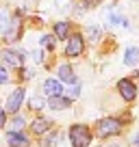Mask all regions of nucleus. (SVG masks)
I'll use <instances>...</instances> for the list:
<instances>
[{
  "instance_id": "f257e3e1",
  "label": "nucleus",
  "mask_w": 139,
  "mask_h": 147,
  "mask_svg": "<svg viewBox=\"0 0 139 147\" xmlns=\"http://www.w3.org/2000/svg\"><path fill=\"white\" fill-rule=\"evenodd\" d=\"M70 143L72 147H87L91 143V130L83 123H76L70 128Z\"/></svg>"
},
{
  "instance_id": "f03ea898",
  "label": "nucleus",
  "mask_w": 139,
  "mask_h": 147,
  "mask_svg": "<svg viewBox=\"0 0 139 147\" xmlns=\"http://www.w3.org/2000/svg\"><path fill=\"white\" fill-rule=\"evenodd\" d=\"M122 132V121L115 117H104V119L98 123V136L107 138V136H117Z\"/></svg>"
},
{
  "instance_id": "7ed1b4c3",
  "label": "nucleus",
  "mask_w": 139,
  "mask_h": 147,
  "mask_svg": "<svg viewBox=\"0 0 139 147\" xmlns=\"http://www.w3.org/2000/svg\"><path fill=\"white\" fill-rule=\"evenodd\" d=\"M67 46H65V54L67 56H80L83 54V50H85V39H83V35H78V32H74V35H70L67 39Z\"/></svg>"
},
{
  "instance_id": "20e7f679",
  "label": "nucleus",
  "mask_w": 139,
  "mask_h": 147,
  "mask_svg": "<svg viewBox=\"0 0 139 147\" xmlns=\"http://www.w3.org/2000/svg\"><path fill=\"white\" fill-rule=\"evenodd\" d=\"M24 95H26V89L24 87H18V89H13L11 91V95L7 97V106H5V113H18V108L22 106V102H24Z\"/></svg>"
},
{
  "instance_id": "39448f33",
  "label": "nucleus",
  "mask_w": 139,
  "mask_h": 147,
  "mask_svg": "<svg viewBox=\"0 0 139 147\" xmlns=\"http://www.w3.org/2000/svg\"><path fill=\"white\" fill-rule=\"evenodd\" d=\"M0 56H2V61H5L9 67L22 69V65H24V56H22V52H18V50H2V52H0Z\"/></svg>"
},
{
  "instance_id": "423d86ee",
  "label": "nucleus",
  "mask_w": 139,
  "mask_h": 147,
  "mask_svg": "<svg viewBox=\"0 0 139 147\" xmlns=\"http://www.w3.org/2000/svg\"><path fill=\"white\" fill-rule=\"evenodd\" d=\"M117 91L122 93V97H124L126 102H133L135 97H137V87H135L133 80H128V78H122L120 82H117Z\"/></svg>"
},
{
  "instance_id": "0eeeda50",
  "label": "nucleus",
  "mask_w": 139,
  "mask_h": 147,
  "mask_svg": "<svg viewBox=\"0 0 139 147\" xmlns=\"http://www.w3.org/2000/svg\"><path fill=\"white\" fill-rule=\"evenodd\" d=\"M7 143H9V147H31L28 136L22 132H9L7 134Z\"/></svg>"
},
{
  "instance_id": "6e6552de",
  "label": "nucleus",
  "mask_w": 139,
  "mask_h": 147,
  "mask_svg": "<svg viewBox=\"0 0 139 147\" xmlns=\"http://www.w3.org/2000/svg\"><path fill=\"white\" fill-rule=\"evenodd\" d=\"M44 93H46L48 97L61 95V93H63V89H61V82H59V80H55V78H48L46 82H44Z\"/></svg>"
},
{
  "instance_id": "1a4fd4ad",
  "label": "nucleus",
  "mask_w": 139,
  "mask_h": 147,
  "mask_svg": "<svg viewBox=\"0 0 139 147\" xmlns=\"http://www.w3.org/2000/svg\"><path fill=\"white\" fill-rule=\"evenodd\" d=\"M50 121L46 119V117H35V119H33V123H31V130L35 134H44V132H48V130H50Z\"/></svg>"
},
{
  "instance_id": "9d476101",
  "label": "nucleus",
  "mask_w": 139,
  "mask_h": 147,
  "mask_svg": "<svg viewBox=\"0 0 139 147\" xmlns=\"http://www.w3.org/2000/svg\"><path fill=\"white\" fill-rule=\"evenodd\" d=\"M70 104H72V100H67V97H63V95H52L50 100H48V106L55 108V110H65V108H70Z\"/></svg>"
},
{
  "instance_id": "9b49d317",
  "label": "nucleus",
  "mask_w": 139,
  "mask_h": 147,
  "mask_svg": "<svg viewBox=\"0 0 139 147\" xmlns=\"http://www.w3.org/2000/svg\"><path fill=\"white\" fill-rule=\"evenodd\" d=\"M137 63H139V48L128 46L124 52V65H137Z\"/></svg>"
},
{
  "instance_id": "f8f14e48",
  "label": "nucleus",
  "mask_w": 139,
  "mask_h": 147,
  "mask_svg": "<svg viewBox=\"0 0 139 147\" xmlns=\"http://www.w3.org/2000/svg\"><path fill=\"white\" fill-rule=\"evenodd\" d=\"M70 37V22H57L55 24V39L65 41Z\"/></svg>"
},
{
  "instance_id": "ddd939ff",
  "label": "nucleus",
  "mask_w": 139,
  "mask_h": 147,
  "mask_svg": "<svg viewBox=\"0 0 139 147\" xmlns=\"http://www.w3.org/2000/svg\"><path fill=\"white\" fill-rule=\"evenodd\" d=\"M59 80H63V82H76L74 69L70 67L67 63H65V65H61V67H59Z\"/></svg>"
},
{
  "instance_id": "4468645a",
  "label": "nucleus",
  "mask_w": 139,
  "mask_h": 147,
  "mask_svg": "<svg viewBox=\"0 0 139 147\" xmlns=\"http://www.w3.org/2000/svg\"><path fill=\"white\" fill-rule=\"evenodd\" d=\"M9 26H11V18H9V13H7L5 9H0V35H7Z\"/></svg>"
},
{
  "instance_id": "2eb2a0df",
  "label": "nucleus",
  "mask_w": 139,
  "mask_h": 147,
  "mask_svg": "<svg viewBox=\"0 0 139 147\" xmlns=\"http://www.w3.org/2000/svg\"><path fill=\"white\" fill-rule=\"evenodd\" d=\"M78 95H80V82L76 80V82H72V89H67L65 97H67V100H76Z\"/></svg>"
},
{
  "instance_id": "dca6fc26",
  "label": "nucleus",
  "mask_w": 139,
  "mask_h": 147,
  "mask_svg": "<svg viewBox=\"0 0 139 147\" xmlns=\"http://www.w3.org/2000/svg\"><path fill=\"white\" fill-rule=\"evenodd\" d=\"M22 128H24V119L15 115L13 119H11V123H9V130L11 132H22Z\"/></svg>"
},
{
  "instance_id": "f3484780",
  "label": "nucleus",
  "mask_w": 139,
  "mask_h": 147,
  "mask_svg": "<svg viewBox=\"0 0 139 147\" xmlns=\"http://www.w3.org/2000/svg\"><path fill=\"white\" fill-rule=\"evenodd\" d=\"M100 37H102L100 28H96V26H89V28H87V39H89V41H93V43H96L98 39H100Z\"/></svg>"
},
{
  "instance_id": "a211bd4d",
  "label": "nucleus",
  "mask_w": 139,
  "mask_h": 147,
  "mask_svg": "<svg viewBox=\"0 0 139 147\" xmlns=\"http://www.w3.org/2000/svg\"><path fill=\"white\" fill-rule=\"evenodd\" d=\"M55 43H57V39H55L52 35H46V37L42 39V46L46 48V50H55Z\"/></svg>"
},
{
  "instance_id": "6ab92c4d",
  "label": "nucleus",
  "mask_w": 139,
  "mask_h": 147,
  "mask_svg": "<svg viewBox=\"0 0 139 147\" xmlns=\"http://www.w3.org/2000/svg\"><path fill=\"white\" fill-rule=\"evenodd\" d=\"M31 108H33V110H42V108H44V97L35 95V97L31 100Z\"/></svg>"
},
{
  "instance_id": "aec40b11",
  "label": "nucleus",
  "mask_w": 139,
  "mask_h": 147,
  "mask_svg": "<svg viewBox=\"0 0 139 147\" xmlns=\"http://www.w3.org/2000/svg\"><path fill=\"white\" fill-rule=\"evenodd\" d=\"M55 145H57V134H52V136L42 141V147H55Z\"/></svg>"
},
{
  "instance_id": "412c9836",
  "label": "nucleus",
  "mask_w": 139,
  "mask_h": 147,
  "mask_svg": "<svg viewBox=\"0 0 139 147\" xmlns=\"http://www.w3.org/2000/svg\"><path fill=\"white\" fill-rule=\"evenodd\" d=\"M7 82H9V71H7V67L0 65V84H7Z\"/></svg>"
},
{
  "instance_id": "4be33fe9",
  "label": "nucleus",
  "mask_w": 139,
  "mask_h": 147,
  "mask_svg": "<svg viewBox=\"0 0 139 147\" xmlns=\"http://www.w3.org/2000/svg\"><path fill=\"white\" fill-rule=\"evenodd\" d=\"M5 123H7V113L5 108H0V128H5Z\"/></svg>"
},
{
  "instance_id": "5701e85b",
  "label": "nucleus",
  "mask_w": 139,
  "mask_h": 147,
  "mask_svg": "<svg viewBox=\"0 0 139 147\" xmlns=\"http://www.w3.org/2000/svg\"><path fill=\"white\" fill-rule=\"evenodd\" d=\"M100 5V0H85V9H89V7H96Z\"/></svg>"
},
{
  "instance_id": "b1692460",
  "label": "nucleus",
  "mask_w": 139,
  "mask_h": 147,
  "mask_svg": "<svg viewBox=\"0 0 139 147\" xmlns=\"http://www.w3.org/2000/svg\"><path fill=\"white\" fill-rule=\"evenodd\" d=\"M133 147H139V136H135V141H133Z\"/></svg>"
},
{
  "instance_id": "393cba45",
  "label": "nucleus",
  "mask_w": 139,
  "mask_h": 147,
  "mask_svg": "<svg viewBox=\"0 0 139 147\" xmlns=\"http://www.w3.org/2000/svg\"><path fill=\"white\" fill-rule=\"evenodd\" d=\"M107 147H122L120 143H111V145H107Z\"/></svg>"
},
{
  "instance_id": "a878e982",
  "label": "nucleus",
  "mask_w": 139,
  "mask_h": 147,
  "mask_svg": "<svg viewBox=\"0 0 139 147\" xmlns=\"http://www.w3.org/2000/svg\"><path fill=\"white\" fill-rule=\"evenodd\" d=\"M137 93H139V89H137Z\"/></svg>"
}]
</instances>
